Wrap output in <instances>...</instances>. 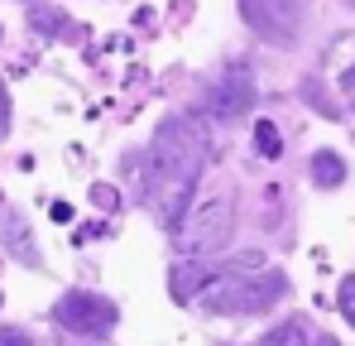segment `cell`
<instances>
[{"label": "cell", "mask_w": 355, "mask_h": 346, "mask_svg": "<svg viewBox=\"0 0 355 346\" xmlns=\"http://www.w3.org/2000/svg\"><path fill=\"white\" fill-rule=\"evenodd\" d=\"M351 5H355V0H351Z\"/></svg>", "instance_id": "9a60e30c"}, {"label": "cell", "mask_w": 355, "mask_h": 346, "mask_svg": "<svg viewBox=\"0 0 355 346\" xmlns=\"http://www.w3.org/2000/svg\"><path fill=\"white\" fill-rule=\"evenodd\" d=\"M336 303H341V313H346V322L355 327V274H351V279H341V293H336Z\"/></svg>", "instance_id": "30bf717a"}, {"label": "cell", "mask_w": 355, "mask_h": 346, "mask_svg": "<svg viewBox=\"0 0 355 346\" xmlns=\"http://www.w3.org/2000/svg\"><path fill=\"white\" fill-rule=\"evenodd\" d=\"M254 149H259L264 159H279V154H284V140H279L274 120H259V125H254Z\"/></svg>", "instance_id": "9c48e42d"}, {"label": "cell", "mask_w": 355, "mask_h": 346, "mask_svg": "<svg viewBox=\"0 0 355 346\" xmlns=\"http://www.w3.org/2000/svg\"><path fill=\"white\" fill-rule=\"evenodd\" d=\"M0 346H34V342H29V332H15V327H5V332H0Z\"/></svg>", "instance_id": "8fae6325"}, {"label": "cell", "mask_w": 355, "mask_h": 346, "mask_svg": "<svg viewBox=\"0 0 355 346\" xmlns=\"http://www.w3.org/2000/svg\"><path fill=\"white\" fill-rule=\"evenodd\" d=\"M322 346H336V342H331V337H327V342H322Z\"/></svg>", "instance_id": "5bb4252c"}, {"label": "cell", "mask_w": 355, "mask_h": 346, "mask_svg": "<svg viewBox=\"0 0 355 346\" xmlns=\"http://www.w3.org/2000/svg\"><path fill=\"white\" fill-rule=\"evenodd\" d=\"M284 293H288V279L279 270L274 274H216V270H207L187 303H202L211 313H264Z\"/></svg>", "instance_id": "7a4b0ae2"}, {"label": "cell", "mask_w": 355, "mask_h": 346, "mask_svg": "<svg viewBox=\"0 0 355 346\" xmlns=\"http://www.w3.org/2000/svg\"><path fill=\"white\" fill-rule=\"evenodd\" d=\"M240 15L269 44H293L302 29V0H240Z\"/></svg>", "instance_id": "5b68a950"}, {"label": "cell", "mask_w": 355, "mask_h": 346, "mask_svg": "<svg viewBox=\"0 0 355 346\" xmlns=\"http://www.w3.org/2000/svg\"><path fill=\"white\" fill-rule=\"evenodd\" d=\"M202 164H207V130L182 111L164 115V125L154 130V145H149V164H144V197L168 231L187 212Z\"/></svg>", "instance_id": "6da1fadb"}, {"label": "cell", "mask_w": 355, "mask_h": 346, "mask_svg": "<svg viewBox=\"0 0 355 346\" xmlns=\"http://www.w3.org/2000/svg\"><path fill=\"white\" fill-rule=\"evenodd\" d=\"M341 178H346V164H341L331 149H317V154H312V183H317V188H336Z\"/></svg>", "instance_id": "52a82bcc"}, {"label": "cell", "mask_w": 355, "mask_h": 346, "mask_svg": "<svg viewBox=\"0 0 355 346\" xmlns=\"http://www.w3.org/2000/svg\"><path fill=\"white\" fill-rule=\"evenodd\" d=\"M254 106V82H250V72L245 67H226L221 72V82L207 92V111H216L221 120H236Z\"/></svg>", "instance_id": "8992f818"}, {"label": "cell", "mask_w": 355, "mask_h": 346, "mask_svg": "<svg viewBox=\"0 0 355 346\" xmlns=\"http://www.w3.org/2000/svg\"><path fill=\"white\" fill-rule=\"evenodd\" d=\"M264 346H307V327L297 318H288V322H279V327L264 332Z\"/></svg>", "instance_id": "ba28073f"}, {"label": "cell", "mask_w": 355, "mask_h": 346, "mask_svg": "<svg viewBox=\"0 0 355 346\" xmlns=\"http://www.w3.org/2000/svg\"><path fill=\"white\" fill-rule=\"evenodd\" d=\"M53 318H58L67 332H77V337H111L120 327V308L111 298H101V293H67L58 308H53Z\"/></svg>", "instance_id": "277c9868"}, {"label": "cell", "mask_w": 355, "mask_h": 346, "mask_svg": "<svg viewBox=\"0 0 355 346\" xmlns=\"http://www.w3.org/2000/svg\"><path fill=\"white\" fill-rule=\"evenodd\" d=\"M10 125V97H5V82H0V130Z\"/></svg>", "instance_id": "7c38bea8"}, {"label": "cell", "mask_w": 355, "mask_h": 346, "mask_svg": "<svg viewBox=\"0 0 355 346\" xmlns=\"http://www.w3.org/2000/svg\"><path fill=\"white\" fill-rule=\"evenodd\" d=\"M341 87H346V92L355 87V67H346V77H341Z\"/></svg>", "instance_id": "4fadbf2b"}, {"label": "cell", "mask_w": 355, "mask_h": 346, "mask_svg": "<svg viewBox=\"0 0 355 346\" xmlns=\"http://www.w3.org/2000/svg\"><path fill=\"white\" fill-rule=\"evenodd\" d=\"M231 226H236V202H231V192H211V197H202V202H187V212L178 217V226H173V240H178V250H182L187 260H207V255L226 250Z\"/></svg>", "instance_id": "3957f363"}]
</instances>
